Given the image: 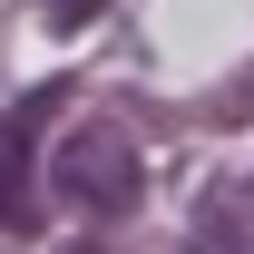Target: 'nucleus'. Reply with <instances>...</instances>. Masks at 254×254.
Here are the masks:
<instances>
[{"label": "nucleus", "instance_id": "7ed1b4c3", "mask_svg": "<svg viewBox=\"0 0 254 254\" xmlns=\"http://www.w3.org/2000/svg\"><path fill=\"white\" fill-rule=\"evenodd\" d=\"M98 10H108V0H59V30H88Z\"/></svg>", "mask_w": 254, "mask_h": 254}, {"label": "nucleus", "instance_id": "f03ea898", "mask_svg": "<svg viewBox=\"0 0 254 254\" xmlns=\"http://www.w3.org/2000/svg\"><path fill=\"white\" fill-rule=\"evenodd\" d=\"M59 108H68V88L49 78V88H30L10 118H0V225H10V235H30V225H39V205H30V166H39V127L59 118Z\"/></svg>", "mask_w": 254, "mask_h": 254}, {"label": "nucleus", "instance_id": "f257e3e1", "mask_svg": "<svg viewBox=\"0 0 254 254\" xmlns=\"http://www.w3.org/2000/svg\"><path fill=\"white\" fill-rule=\"evenodd\" d=\"M49 186L68 205H88V215H127L137 205V147H127L118 127H68L59 147H49Z\"/></svg>", "mask_w": 254, "mask_h": 254}]
</instances>
